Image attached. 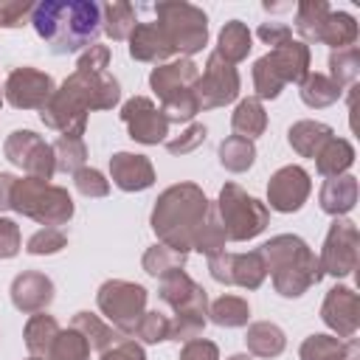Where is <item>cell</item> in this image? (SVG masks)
<instances>
[{
	"label": "cell",
	"mask_w": 360,
	"mask_h": 360,
	"mask_svg": "<svg viewBox=\"0 0 360 360\" xmlns=\"http://www.w3.org/2000/svg\"><path fill=\"white\" fill-rule=\"evenodd\" d=\"M205 135H208V129L202 127V124H191L186 132H180L177 138H169L166 141V149L172 152V155H188V152H194L202 141H205Z\"/></svg>",
	"instance_id": "7dc6e473"
},
{
	"label": "cell",
	"mask_w": 360,
	"mask_h": 360,
	"mask_svg": "<svg viewBox=\"0 0 360 360\" xmlns=\"http://www.w3.org/2000/svg\"><path fill=\"white\" fill-rule=\"evenodd\" d=\"M245 343H248V352L256 357H278L287 346V338H284L281 326H276L270 321H256L248 326Z\"/></svg>",
	"instance_id": "484cf974"
},
{
	"label": "cell",
	"mask_w": 360,
	"mask_h": 360,
	"mask_svg": "<svg viewBox=\"0 0 360 360\" xmlns=\"http://www.w3.org/2000/svg\"><path fill=\"white\" fill-rule=\"evenodd\" d=\"M287 138H290V146H292L301 158H315V155L326 146V141L335 138V132H332V127L323 124V121H295V124L290 127Z\"/></svg>",
	"instance_id": "cb8c5ba5"
},
{
	"label": "cell",
	"mask_w": 360,
	"mask_h": 360,
	"mask_svg": "<svg viewBox=\"0 0 360 360\" xmlns=\"http://www.w3.org/2000/svg\"><path fill=\"white\" fill-rule=\"evenodd\" d=\"M200 79V68L180 56V59H172L166 65H158L152 73H149V84L152 90L158 93L160 98V112L166 115V121L172 124H186L191 121L200 107H197V98H194V84Z\"/></svg>",
	"instance_id": "277c9868"
},
{
	"label": "cell",
	"mask_w": 360,
	"mask_h": 360,
	"mask_svg": "<svg viewBox=\"0 0 360 360\" xmlns=\"http://www.w3.org/2000/svg\"><path fill=\"white\" fill-rule=\"evenodd\" d=\"M267 273L273 276V287L284 298H298L304 295L312 284L321 281V264L318 256L309 250V245L301 236L281 233L273 236L259 248Z\"/></svg>",
	"instance_id": "3957f363"
},
{
	"label": "cell",
	"mask_w": 360,
	"mask_h": 360,
	"mask_svg": "<svg viewBox=\"0 0 360 360\" xmlns=\"http://www.w3.org/2000/svg\"><path fill=\"white\" fill-rule=\"evenodd\" d=\"M20 225L8 217H0V259H11L20 253Z\"/></svg>",
	"instance_id": "681fc988"
},
{
	"label": "cell",
	"mask_w": 360,
	"mask_h": 360,
	"mask_svg": "<svg viewBox=\"0 0 360 360\" xmlns=\"http://www.w3.org/2000/svg\"><path fill=\"white\" fill-rule=\"evenodd\" d=\"M329 70H332V82L343 90V87H354L357 76H360V48H340L329 53Z\"/></svg>",
	"instance_id": "d590c367"
},
{
	"label": "cell",
	"mask_w": 360,
	"mask_h": 360,
	"mask_svg": "<svg viewBox=\"0 0 360 360\" xmlns=\"http://www.w3.org/2000/svg\"><path fill=\"white\" fill-rule=\"evenodd\" d=\"M28 360H45V357H28Z\"/></svg>",
	"instance_id": "6f0895ef"
},
{
	"label": "cell",
	"mask_w": 360,
	"mask_h": 360,
	"mask_svg": "<svg viewBox=\"0 0 360 360\" xmlns=\"http://www.w3.org/2000/svg\"><path fill=\"white\" fill-rule=\"evenodd\" d=\"M70 326H73L76 332H82L84 340L90 343V349H96V352H104V349H110L112 343H118V340L124 338L115 326L104 323V321H101L98 315H93V312H76L73 321H70Z\"/></svg>",
	"instance_id": "83f0119b"
},
{
	"label": "cell",
	"mask_w": 360,
	"mask_h": 360,
	"mask_svg": "<svg viewBox=\"0 0 360 360\" xmlns=\"http://www.w3.org/2000/svg\"><path fill=\"white\" fill-rule=\"evenodd\" d=\"M253 48V37L248 31V25L242 20H228L219 31V45H217V53L225 59V62H242Z\"/></svg>",
	"instance_id": "f1b7e54d"
},
{
	"label": "cell",
	"mask_w": 360,
	"mask_h": 360,
	"mask_svg": "<svg viewBox=\"0 0 360 360\" xmlns=\"http://www.w3.org/2000/svg\"><path fill=\"white\" fill-rule=\"evenodd\" d=\"M11 301L25 315L45 312V307L53 301V281L45 273L25 270L11 281Z\"/></svg>",
	"instance_id": "ffe728a7"
},
{
	"label": "cell",
	"mask_w": 360,
	"mask_h": 360,
	"mask_svg": "<svg viewBox=\"0 0 360 360\" xmlns=\"http://www.w3.org/2000/svg\"><path fill=\"white\" fill-rule=\"evenodd\" d=\"M323 323L340 338H354L360 326V298L352 287H332L321 307Z\"/></svg>",
	"instance_id": "d6986e66"
},
{
	"label": "cell",
	"mask_w": 360,
	"mask_h": 360,
	"mask_svg": "<svg viewBox=\"0 0 360 360\" xmlns=\"http://www.w3.org/2000/svg\"><path fill=\"white\" fill-rule=\"evenodd\" d=\"M132 335H138L143 343H160V340H169V318L158 309H149L141 315V321L135 323Z\"/></svg>",
	"instance_id": "7bdbcfd3"
},
{
	"label": "cell",
	"mask_w": 360,
	"mask_h": 360,
	"mask_svg": "<svg viewBox=\"0 0 360 360\" xmlns=\"http://www.w3.org/2000/svg\"><path fill=\"white\" fill-rule=\"evenodd\" d=\"M0 107H3V93H0Z\"/></svg>",
	"instance_id": "680465c9"
},
{
	"label": "cell",
	"mask_w": 360,
	"mask_h": 360,
	"mask_svg": "<svg viewBox=\"0 0 360 360\" xmlns=\"http://www.w3.org/2000/svg\"><path fill=\"white\" fill-rule=\"evenodd\" d=\"M329 6L323 0H304L295 8V31L307 39V42H321V31L323 22L329 17Z\"/></svg>",
	"instance_id": "4dcf8cb0"
},
{
	"label": "cell",
	"mask_w": 360,
	"mask_h": 360,
	"mask_svg": "<svg viewBox=\"0 0 360 360\" xmlns=\"http://www.w3.org/2000/svg\"><path fill=\"white\" fill-rule=\"evenodd\" d=\"M65 245H68V233L62 228H42L28 239L25 250L31 256H51V253H59Z\"/></svg>",
	"instance_id": "ee69618b"
},
{
	"label": "cell",
	"mask_w": 360,
	"mask_h": 360,
	"mask_svg": "<svg viewBox=\"0 0 360 360\" xmlns=\"http://www.w3.org/2000/svg\"><path fill=\"white\" fill-rule=\"evenodd\" d=\"M253 158H256V146L242 135H228L219 143V163L228 172H248L253 166Z\"/></svg>",
	"instance_id": "8d00e7d4"
},
{
	"label": "cell",
	"mask_w": 360,
	"mask_h": 360,
	"mask_svg": "<svg viewBox=\"0 0 360 360\" xmlns=\"http://www.w3.org/2000/svg\"><path fill=\"white\" fill-rule=\"evenodd\" d=\"M180 360H219V349H217V343H211L205 338H191L183 343Z\"/></svg>",
	"instance_id": "f907efd6"
},
{
	"label": "cell",
	"mask_w": 360,
	"mask_h": 360,
	"mask_svg": "<svg viewBox=\"0 0 360 360\" xmlns=\"http://www.w3.org/2000/svg\"><path fill=\"white\" fill-rule=\"evenodd\" d=\"M354 163V146L346 138H329L326 146L315 155V166L323 177L346 174V169Z\"/></svg>",
	"instance_id": "f546056e"
},
{
	"label": "cell",
	"mask_w": 360,
	"mask_h": 360,
	"mask_svg": "<svg viewBox=\"0 0 360 360\" xmlns=\"http://www.w3.org/2000/svg\"><path fill=\"white\" fill-rule=\"evenodd\" d=\"M214 211L219 217L225 239H231V242H245V239L259 236L267 228V219H270V208L264 202H259L256 197H250L236 183L222 186Z\"/></svg>",
	"instance_id": "52a82bcc"
},
{
	"label": "cell",
	"mask_w": 360,
	"mask_h": 360,
	"mask_svg": "<svg viewBox=\"0 0 360 360\" xmlns=\"http://www.w3.org/2000/svg\"><path fill=\"white\" fill-rule=\"evenodd\" d=\"M340 93L343 90L326 73H307V79L301 82V101L307 107H315V110L335 104L340 98Z\"/></svg>",
	"instance_id": "d6a6232c"
},
{
	"label": "cell",
	"mask_w": 360,
	"mask_h": 360,
	"mask_svg": "<svg viewBox=\"0 0 360 360\" xmlns=\"http://www.w3.org/2000/svg\"><path fill=\"white\" fill-rule=\"evenodd\" d=\"M53 93V79L37 68H14L6 79V101L14 110H42Z\"/></svg>",
	"instance_id": "9a60e30c"
},
{
	"label": "cell",
	"mask_w": 360,
	"mask_h": 360,
	"mask_svg": "<svg viewBox=\"0 0 360 360\" xmlns=\"http://www.w3.org/2000/svg\"><path fill=\"white\" fill-rule=\"evenodd\" d=\"M343 360H360V346H357V338H349L343 343Z\"/></svg>",
	"instance_id": "11a10c76"
},
{
	"label": "cell",
	"mask_w": 360,
	"mask_h": 360,
	"mask_svg": "<svg viewBox=\"0 0 360 360\" xmlns=\"http://www.w3.org/2000/svg\"><path fill=\"white\" fill-rule=\"evenodd\" d=\"M121 121L129 129V138L138 143H160L169 135V121L166 115L152 104L146 96H132L121 107Z\"/></svg>",
	"instance_id": "2e32d148"
},
{
	"label": "cell",
	"mask_w": 360,
	"mask_h": 360,
	"mask_svg": "<svg viewBox=\"0 0 360 360\" xmlns=\"http://www.w3.org/2000/svg\"><path fill=\"white\" fill-rule=\"evenodd\" d=\"M301 360H343V340L332 335H309L301 343Z\"/></svg>",
	"instance_id": "b9f144b4"
},
{
	"label": "cell",
	"mask_w": 360,
	"mask_h": 360,
	"mask_svg": "<svg viewBox=\"0 0 360 360\" xmlns=\"http://www.w3.org/2000/svg\"><path fill=\"white\" fill-rule=\"evenodd\" d=\"M14 183H17V177H14V174H6V172H0V211L11 208V194H14Z\"/></svg>",
	"instance_id": "db71d44e"
},
{
	"label": "cell",
	"mask_w": 360,
	"mask_h": 360,
	"mask_svg": "<svg viewBox=\"0 0 360 360\" xmlns=\"http://www.w3.org/2000/svg\"><path fill=\"white\" fill-rule=\"evenodd\" d=\"M309 191H312L309 174L301 166H281L267 183V202L273 211L292 214L307 202Z\"/></svg>",
	"instance_id": "ac0fdd59"
},
{
	"label": "cell",
	"mask_w": 360,
	"mask_h": 360,
	"mask_svg": "<svg viewBox=\"0 0 360 360\" xmlns=\"http://www.w3.org/2000/svg\"><path fill=\"white\" fill-rule=\"evenodd\" d=\"M129 39V56L138 62H166L169 56H174L160 22H135Z\"/></svg>",
	"instance_id": "7402d4cb"
},
{
	"label": "cell",
	"mask_w": 360,
	"mask_h": 360,
	"mask_svg": "<svg viewBox=\"0 0 360 360\" xmlns=\"http://www.w3.org/2000/svg\"><path fill=\"white\" fill-rule=\"evenodd\" d=\"M135 28V8L124 0H112L107 6H101V31H107V37L112 39H127Z\"/></svg>",
	"instance_id": "836d02e7"
},
{
	"label": "cell",
	"mask_w": 360,
	"mask_h": 360,
	"mask_svg": "<svg viewBox=\"0 0 360 360\" xmlns=\"http://www.w3.org/2000/svg\"><path fill=\"white\" fill-rule=\"evenodd\" d=\"M208 315L217 326H225V329H233V326H245L248 318H250V304L239 295H219L211 307H208Z\"/></svg>",
	"instance_id": "e575fe53"
},
{
	"label": "cell",
	"mask_w": 360,
	"mask_h": 360,
	"mask_svg": "<svg viewBox=\"0 0 360 360\" xmlns=\"http://www.w3.org/2000/svg\"><path fill=\"white\" fill-rule=\"evenodd\" d=\"M155 14H158V22L172 45L174 53L180 56H191L197 51L205 48L208 42V17L202 8L191 6V3H158V6H149Z\"/></svg>",
	"instance_id": "ba28073f"
},
{
	"label": "cell",
	"mask_w": 360,
	"mask_h": 360,
	"mask_svg": "<svg viewBox=\"0 0 360 360\" xmlns=\"http://www.w3.org/2000/svg\"><path fill=\"white\" fill-rule=\"evenodd\" d=\"M239 96V73L231 62H225L217 51L208 56L205 70L194 84V98L200 110H217L231 104Z\"/></svg>",
	"instance_id": "30bf717a"
},
{
	"label": "cell",
	"mask_w": 360,
	"mask_h": 360,
	"mask_svg": "<svg viewBox=\"0 0 360 360\" xmlns=\"http://www.w3.org/2000/svg\"><path fill=\"white\" fill-rule=\"evenodd\" d=\"M208 211H211V202L200 186H194V183L169 186L155 202L152 231L172 250L188 253L194 248V233L202 225Z\"/></svg>",
	"instance_id": "7a4b0ae2"
},
{
	"label": "cell",
	"mask_w": 360,
	"mask_h": 360,
	"mask_svg": "<svg viewBox=\"0 0 360 360\" xmlns=\"http://www.w3.org/2000/svg\"><path fill=\"white\" fill-rule=\"evenodd\" d=\"M256 34H259L262 42H267V45H273V48H278V45H284V42L292 39L290 25H284V22H262Z\"/></svg>",
	"instance_id": "f5cc1de1"
},
{
	"label": "cell",
	"mask_w": 360,
	"mask_h": 360,
	"mask_svg": "<svg viewBox=\"0 0 360 360\" xmlns=\"http://www.w3.org/2000/svg\"><path fill=\"white\" fill-rule=\"evenodd\" d=\"M73 183H76L79 194H84V197H107V194H110V180H104V174H101L98 169L82 166V169L73 174Z\"/></svg>",
	"instance_id": "f6af8a7d"
},
{
	"label": "cell",
	"mask_w": 360,
	"mask_h": 360,
	"mask_svg": "<svg viewBox=\"0 0 360 360\" xmlns=\"http://www.w3.org/2000/svg\"><path fill=\"white\" fill-rule=\"evenodd\" d=\"M160 301L174 309V315H208V292L186 276V270H172L160 278Z\"/></svg>",
	"instance_id": "e0dca14e"
},
{
	"label": "cell",
	"mask_w": 360,
	"mask_h": 360,
	"mask_svg": "<svg viewBox=\"0 0 360 360\" xmlns=\"http://www.w3.org/2000/svg\"><path fill=\"white\" fill-rule=\"evenodd\" d=\"M231 127H233L236 135H242V138H248V141L259 138V135L267 129V112H264L262 101H259L256 96L242 98V101L236 104L233 115H231Z\"/></svg>",
	"instance_id": "4316f807"
},
{
	"label": "cell",
	"mask_w": 360,
	"mask_h": 360,
	"mask_svg": "<svg viewBox=\"0 0 360 360\" xmlns=\"http://www.w3.org/2000/svg\"><path fill=\"white\" fill-rule=\"evenodd\" d=\"M98 309L101 315L121 332V335H132L135 323L141 321V315L146 312V290L135 281H124V278H110L98 287Z\"/></svg>",
	"instance_id": "9c48e42d"
},
{
	"label": "cell",
	"mask_w": 360,
	"mask_h": 360,
	"mask_svg": "<svg viewBox=\"0 0 360 360\" xmlns=\"http://www.w3.org/2000/svg\"><path fill=\"white\" fill-rule=\"evenodd\" d=\"M228 360H253V357H250V354H231Z\"/></svg>",
	"instance_id": "9f6ffc18"
},
{
	"label": "cell",
	"mask_w": 360,
	"mask_h": 360,
	"mask_svg": "<svg viewBox=\"0 0 360 360\" xmlns=\"http://www.w3.org/2000/svg\"><path fill=\"white\" fill-rule=\"evenodd\" d=\"M51 149H53L56 172H70V174H76V172L84 166V160H87V146H84V141H82V138H73V135H59V138L51 143Z\"/></svg>",
	"instance_id": "74e56055"
},
{
	"label": "cell",
	"mask_w": 360,
	"mask_h": 360,
	"mask_svg": "<svg viewBox=\"0 0 360 360\" xmlns=\"http://www.w3.org/2000/svg\"><path fill=\"white\" fill-rule=\"evenodd\" d=\"M143 270L149 273V276H155V278H163L166 273H172V270H183V264H186V253H177V250H172L169 245H152L146 253H143Z\"/></svg>",
	"instance_id": "f35d334b"
},
{
	"label": "cell",
	"mask_w": 360,
	"mask_h": 360,
	"mask_svg": "<svg viewBox=\"0 0 360 360\" xmlns=\"http://www.w3.org/2000/svg\"><path fill=\"white\" fill-rule=\"evenodd\" d=\"M110 174L121 191H143L155 183V169L149 158L132 152H115L110 158Z\"/></svg>",
	"instance_id": "44dd1931"
},
{
	"label": "cell",
	"mask_w": 360,
	"mask_h": 360,
	"mask_svg": "<svg viewBox=\"0 0 360 360\" xmlns=\"http://www.w3.org/2000/svg\"><path fill=\"white\" fill-rule=\"evenodd\" d=\"M34 31L51 53H76L96 45L101 34V6L93 0H42L31 11Z\"/></svg>",
	"instance_id": "6da1fadb"
},
{
	"label": "cell",
	"mask_w": 360,
	"mask_h": 360,
	"mask_svg": "<svg viewBox=\"0 0 360 360\" xmlns=\"http://www.w3.org/2000/svg\"><path fill=\"white\" fill-rule=\"evenodd\" d=\"M11 208L22 217L37 219L45 228H59L73 217V200L68 188L53 186L48 180H37V177H25L14 183Z\"/></svg>",
	"instance_id": "8992f818"
},
{
	"label": "cell",
	"mask_w": 360,
	"mask_h": 360,
	"mask_svg": "<svg viewBox=\"0 0 360 360\" xmlns=\"http://www.w3.org/2000/svg\"><path fill=\"white\" fill-rule=\"evenodd\" d=\"M208 270L214 276V281L219 284H236V287H245V290H256L262 287L264 276H267V267H264V259L259 250H250V253H214L208 256Z\"/></svg>",
	"instance_id": "5bb4252c"
},
{
	"label": "cell",
	"mask_w": 360,
	"mask_h": 360,
	"mask_svg": "<svg viewBox=\"0 0 360 360\" xmlns=\"http://www.w3.org/2000/svg\"><path fill=\"white\" fill-rule=\"evenodd\" d=\"M357 39V22L352 14L346 11H329L326 22H323V31H321V42L340 51V48H352Z\"/></svg>",
	"instance_id": "1f68e13d"
},
{
	"label": "cell",
	"mask_w": 360,
	"mask_h": 360,
	"mask_svg": "<svg viewBox=\"0 0 360 360\" xmlns=\"http://www.w3.org/2000/svg\"><path fill=\"white\" fill-rule=\"evenodd\" d=\"M357 248H360L357 225L352 219H346V217H335V222H332V228L326 233L323 250L318 256L321 273H329L335 278L349 276L357 267Z\"/></svg>",
	"instance_id": "7c38bea8"
},
{
	"label": "cell",
	"mask_w": 360,
	"mask_h": 360,
	"mask_svg": "<svg viewBox=\"0 0 360 360\" xmlns=\"http://www.w3.org/2000/svg\"><path fill=\"white\" fill-rule=\"evenodd\" d=\"M62 90L84 110H110L118 104L121 98V87L110 73H84V70H73L65 82Z\"/></svg>",
	"instance_id": "4fadbf2b"
},
{
	"label": "cell",
	"mask_w": 360,
	"mask_h": 360,
	"mask_svg": "<svg viewBox=\"0 0 360 360\" xmlns=\"http://www.w3.org/2000/svg\"><path fill=\"white\" fill-rule=\"evenodd\" d=\"M59 323L53 315H45V312H37L28 318L25 323V346L31 352V357H51V349L59 338Z\"/></svg>",
	"instance_id": "d4e9b609"
},
{
	"label": "cell",
	"mask_w": 360,
	"mask_h": 360,
	"mask_svg": "<svg viewBox=\"0 0 360 360\" xmlns=\"http://www.w3.org/2000/svg\"><path fill=\"white\" fill-rule=\"evenodd\" d=\"M6 158L20 166L28 177L37 180H51L56 172V160H53V149L51 143H45L42 135L31 132V129H14L6 138Z\"/></svg>",
	"instance_id": "8fae6325"
},
{
	"label": "cell",
	"mask_w": 360,
	"mask_h": 360,
	"mask_svg": "<svg viewBox=\"0 0 360 360\" xmlns=\"http://www.w3.org/2000/svg\"><path fill=\"white\" fill-rule=\"evenodd\" d=\"M318 202L326 214L332 217H343L354 208L357 202V177L354 174H338V177H326V183L318 191Z\"/></svg>",
	"instance_id": "603a6c76"
},
{
	"label": "cell",
	"mask_w": 360,
	"mask_h": 360,
	"mask_svg": "<svg viewBox=\"0 0 360 360\" xmlns=\"http://www.w3.org/2000/svg\"><path fill=\"white\" fill-rule=\"evenodd\" d=\"M194 250H200L205 256H214V253H222L225 250V231L219 225V217H217L214 205H211V211L205 214L202 225L194 233Z\"/></svg>",
	"instance_id": "ab89813d"
},
{
	"label": "cell",
	"mask_w": 360,
	"mask_h": 360,
	"mask_svg": "<svg viewBox=\"0 0 360 360\" xmlns=\"http://www.w3.org/2000/svg\"><path fill=\"white\" fill-rule=\"evenodd\" d=\"M34 3L31 0H0V28H20L31 20Z\"/></svg>",
	"instance_id": "bcb514c9"
},
{
	"label": "cell",
	"mask_w": 360,
	"mask_h": 360,
	"mask_svg": "<svg viewBox=\"0 0 360 360\" xmlns=\"http://www.w3.org/2000/svg\"><path fill=\"white\" fill-rule=\"evenodd\" d=\"M101 360H146V354L141 343H135L132 338H121L118 343L101 352Z\"/></svg>",
	"instance_id": "816d5d0a"
},
{
	"label": "cell",
	"mask_w": 360,
	"mask_h": 360,
	"mask_svg": "<svg viewBox=\"0 0 360 360\" xmlns=\"http://www.w3.org/2000/svg\"><path fill=\"white\" fill-rule=\"evenodd\" d=\"M309 73V48L301 39H290L253 65V87L256 98H276L287 82L301 84Z\"/></svg>",
	"instance_id": "5b68a950"
},
{
	"label": "cell",
	"mask_w": 360,
	"mask_h": 360,
	"mask_svg": "<svg viewBox=\"0 0 360 360\" xmlns=\"http://www.w3.org/2000/svg\"><path fill=\"white\" fill-rule=\"evenodd\" d=\"M90 357V343L84 340L82 332H76L73 326L62 329L53 349H51V357L48 360H87Z\"/></svg>",
	"instance_id": "60d3db41"
},
{
	"label": "cell",
	"mask_w": 360,
	"mask_h": 360,
	"mask_svg": "<svg viewBox=\"0 0 360 360\" xmlns=\"http://www.w3.org/2000/svg\"><path fill=\"white\" fill-rule=\"evenodd\" d=\"M107 65H110V48L107 45H90L79 56L76 70H84V73H107Z\"/></svg>",
	"instance_id": "c3c4849f"
}]
</instances>
